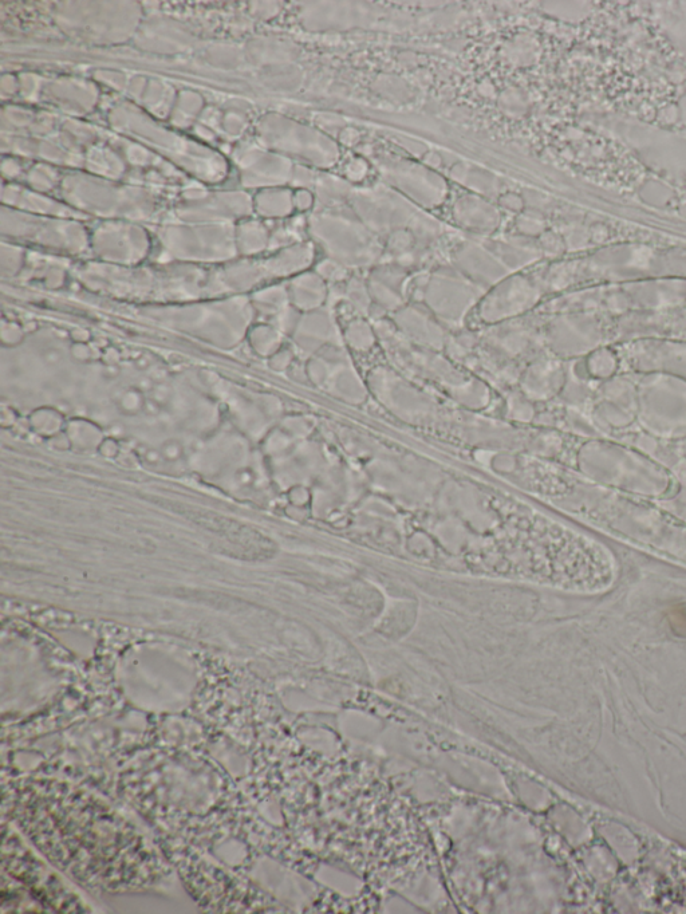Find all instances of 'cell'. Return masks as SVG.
Masks as SVG:
<instances>
[{
  "instance_id": "cell-23",
  "label": "cell",
  "mask_w": 686,
  "mask_h": 914,
  "mask_svg": "<svg viewBox=\"0 0 686 914\" xmlns=\"http://www.w3.org/2000/svg\"><path fill=\"white\" fill-rule=\"evenodd\" d=\"M315 188H317V196L321 203L333 208V210L335 207L341 206L342 203H349L354 189L348 180L339 179V177L331 175L317 177Z\"/></svg>"
},
{
  "instance_id": "cell-29",
  "label": "cell",
  "mask_w": 686,
  "mask_h": 914,
  "mask_svg": "<svg viewBox=\"0 0 686 914\" xmlns=\"http://www.w3.org/2000/svg\"><path fill=\"white\" fill-rule=\"evenodd\" d=\"M415 248L416 240L409 230L393 232L392 235H389L388 238H386V250H388L394 258H398V256L406 254V252L413 251Z\"/></svg>"
},
{
  "instance_id": "cell-19",
  "label": "cell",
  "mask_w": 686,
  "mask_h": 914,
  "mask_svg": "<svg viewBox=\"0 0 686 914\" xmlns=\"http://www.w3.org/2000/svg\"><path fill=\"white\" fill-rule=\"evenodd\" d=\"M326 385H330V389L335 395L345 397V399L361 400L365 396L364 382L360 380L356 370L349 365L348 360L333 364Z\"/></svg>"
},
{
  "instance_id": "cell-37",
  "label": "cell",
  "mask_w": 686,
  "mask_h": 914,
  "mask_svg": "<svg viewBox=\"0 0 686 914\" xmlns=\"http://www.w3.org/2000/svg\"><path fill=\"white\" fill-rule=\"evenodd\" d=\"M360 139V132H358L356 128H352V126H346V128L342 129L338 135L339 143L345 145V147L350 148L356 147V145L360 143Z\"/></svg>"
},
{
  "instance_id": "cell-35",
  "label": "cell",
  "mask_w": 686,
  "mask_h": 914,
  "mask_svg": "<svg viewBox=\"0 0 686 914\" xmlns=\"http://www.w3.org/2000/svg\"><path fill=\"white\" fill-rule=\"evenodd\" d=\"M499 206L504 210L515 212V214H522L526 204H524L523 196L518 195V193L507 192L500 195Z\"/></svg>"
},
{
  "instance_id": "cell-7",
  "label": "cell",
  "mask_w": 686,
  "mask_h": 914,
  "mask_svg": "<svg viewBox=\"0 0 686 914\" xmlns=\"http://www.w3.org/2000/svg\"><path fill=\"white\" fill-rule=\"evenodd\" d=\"M626 373L662 372L686 382V341L642 340L615 346Z\"/></svg>"
},
{
  "instance_id": "cell-20",
  "label": "cell",
  "mask_w": 686,
  "mask_h": 914,
  "mask_svg": "<svg viewBox=\"0 0 686 914\" xmlns=\"http://www.w3.org/2000/svg\"><path fill=\"white\" fill-rule=\"evenodd\" d=\"M329 298L326 282L318 274H306L294 283V301L303 310H317Z\"/></svg>"
},
{
  "instance_id": "cell-11",
  "label": "cell",
  "mask_w": 686,
  "mask_h": 914,
  "mask_svg": "<svg viewBox=\"0 0 686 914\" xmlns=\"http://www.w3.org/2000/svg\"><path fill=\"white\" fill-rule=\"evenodd\" d=\"M452 260L460 274L486 291L512 275L484 243H461L453 251Z\"/></svg>"
},
{
  "instance_id": "cell-14",
  "label": "cell",
  "mask_w": 686,
  "mask_h": 914,
  "mask_svg": "<svg viewBox=\"0 0 686 914\" xmlns=\"http://www.w3.org/2000/svg\"><path fill=\"white\" fill-rule=\"evenodd\" d=\"M452 212L457 226L473 234H494L502 224L499 208L475 193L460 196L453 204Z\"/></svg>"
},
{
  "instance_id": "cell-36",
  "label": "cell",
  "mask_w": 686,
  "mask_h": 914,
  "mask_svg": "<svg viewBox=\"0 0 686 914\" xmlns=\"http://www.w3.org/2000/svg\"><path fill=\"white\" fill-rule=\"evenodd\" d=\"M317 122L323 129V132H327V135L334 132H338L339 135V132L346 128L345 120H343L342 117L337 116V114H322Z\"/></svg>"
},
{
  "instance_id": "cell-2",
  "label": "cell",
  "mask_w": 686,
  "mask_h": 914,
  "mask_svg": "<svg viewBox=\"0 0 686 914\" xmlns=\"http://www.w3.org/2000/svg\"><path fill=\"white\" fill-rule=\"evenodd\" d=\"M417 291L421 294V302L437 321L449 328L460 326L472 307L486 295V290L451 267L436 270L423 285L417 287Z\"/></svg>"
},
{
  "instance_id": "cell-3",
  "label": "cell",
  "mask_w": 686,
  "mask_h": 914,
  "mask_svg": "<svg viewBox=\"0 0 686 914\" xmlns=\"http://www.w3.org/2000/svg\"><path fill=\"white\" fill-rule=\"evenodd\" d=\"M543 342L559 360H574L609 344L610 329L593 311H570L548 323Z\"/></svg>"
},
{
  "instance_id": "cell-33",
  "label": "cell",
  "mask_w": 686,
  "mask_h": 914,
  "mask_svg": "<svg viewBox=\"0 0 686 914\" xmlns=\"http://www.w3.org/2000/svg\"><path fill=\"white\" fill-rule=\"evenodd\" d=\"M369 172L368 161L362 159V157H357L353 159L346 167V177H348L349 183H356V181H362L365 179L366 175Z\"/></svg>"
},
{
  "instance_id": "cell-31",
  "label": "cell",
  "mask_w": 686,
  "mask_h": 914,
  "mask_svg": "<svg viewBox=\"0 0 686 914\" xmlns=\"http://www.w3.org/2000/svg\"><path fill=\"white\" fill-rule=\"evenodd\" d=\"M317 274L325 282L341 283L348 279L349 269H346L345 266L335 262L333 259H326L319 263Z\"/></svg>"
},
{
  "instance_id": "cell-10",
  "label": "cell",
  "mask_w": 686,
  "mask_h": 914,
  "mask_svg": "<svg viewBox=\"0 0 686 914\" xmlns=\"http://www.w3.org/2000/svg\"><path fill=\"white\" fill-rule=\"evenodd\" d=\"M686 333V319L672 317L664 313H629L622 315L615 328H610V342L642 340H678L677 336Z\"/></svg>"
},
{
  "instance_id": "cell-9",
  "label": "cell",
  "mask_w": 686,
  "mask_h": 914,
  "mask_svg": "<svg viewBox=\"0 0 686 914\" xmlns=\"http://www.w3.org/2000/svg\"><path fill=\"white\" fill-rule=\"evenodd\" d=\"M275 144L318 168L334 167L341 157L338 143L323 130L279 120L274 128Z\"/></svg>"
},
{
  "instance_id": "cell-13",
  "label": "cell",
  "mask_w": 686,
  "mask_h": 914,
  "mask_svg": "<svg viewBox=\"0 0 686 914\" xmlns=\"http://www.w3.org/2000/svg\"><path fill=\"white\" fill-rule=\"evenodd\" d=\"M567 368L557 357H538L531 362L520 380L523 392L530 399L547 400L562 392Z\"/></svg>"
},
{
  "instance_id": "cell-25",
  "label": "cell",
  "mask_w": 686,
  "mask_h": 914,
  "mask_svg": "<svg viewBox=\"0 0 686 914\" xmlns=\"http://www.w3.org/2000/svg\"><path fill=\"white\" fill-rule=\"evenodd\" d=\"M368 287L373 305L380 307V309L396 313L401 307L405 306V294L389 286L388 283L370 275Z\"/></svg>"
},
{
  "instance_id": "cell-15",
  "label": "cell",
  "mask_w": 686,
  "mask_h": 914,
  "mask_svg": "<svg viewBox=\"0 0 686 914\" xmlns=\"http://www.w3.org/2000/svg\"><path fill=\"white\" fill-rule=\"evenodd\" d=\"M538 340L534 330L527 326L500 325L499 328L487 333L486 346L488 357L502 364H510L516 358L524 357L530 353Z\"/></svg>"
},
{
  "instance_id": "cell-32",
  "label": "cell",
  "mask_w": 686,
  "mask_h": 914,
  "mask_svg": "<svg viewBox=\"0 0 686 914\" xmlns=\"http://www.w3.org/2000/svg\"><path fill=\"white\" fill-rule=\"evenodd\" d=\"M499 106L507 116H520L524 112V101L515 88L504 90L499 97Z\"/></svg>"
},
{
  "instance_id": "cell-17",
  "label": "cell",
  "mask_w": 686,
  "mask_h": 914,
  "mask_svg": "<svg viewBox=\"0 0 686 914\" xmlns=\"http://www.w3.org/2000/svg\"><path fill=\"white\" fill-rule=\"evenodd\" d=\"M484 244L498 256L500 262L510 270L511 274L538 262L540 256L543 255L539 244L523 235L503 236V238L490 240Z\"/></svg>"
},
{
  "instance_id": "cell-1",
  "label": "cell",
  "mask_w": 686,
  "mask_h": 914,
  "mask_svg": "<svg viewBox=\"0 0 686 914\" xmlns=\"http://www.w3.org/2000/svg\"><path fill=\"white\" fill-rule=\"evenodd\" d=\"M310 230L329 259L346 269H364L376 265L384 252L380 238L374 235L356 215L343 211H325L310 220Z\"/></svg>"
},
{
  "instance_id": "cell-22",
  "label": "cell",
  "mask_w": 686,
  "mask_h": 914,
  "mask_svg": "<svg viewBox=\"0 0 686 914\" xmlns=\"http://www.w3.org/2000/svg\"><path fill=\"white\" fill-rule=\"evenodd\" d=\"M587 376L593 381H606L617 376L621 370L620 357L615 349L602 346L589 354L585 360Z\"/></svg>"
},
{
  "instance_id": "cell-30",
  "label": "cell",
  "mask_w": 686,
  "mask_h": 914,
  "mask_svg": "<svg viewBox=\"0 0 686 914\" xmlns=\"http://www.w3.org/2000/svg\"><path fill=\"white\" fill-rule=\"evenodd\" d=\"M544 227L546 226H544L543 219L535 211H523L516 219V228H518L519 234L527 236V238L543 235Z\"/></svg>"
},
{
  "instance_id": "cell-38",
  "label": "cell",
  "mask_w": 686,
  "mask_h": 914,
  "mask_svg": "<svg viewBox=\"0 0 686 914\" xmlns=\"http://www.w3.org/2000/svg\"><path fill=\"white\" fill-rule=\"evenodd\" d=\"M294 204L299 210H310L314 204L313 195H311L309 191H306V189H303V191H299L297 195H295Z\"/></svg>"
},
{
  "instance_id": "cell-24",
  "label": "cell",
  "mask_w": 686,
  "mask_h": 914,
  "mask_svg": "<svg viewBox=\"0 0 686 914\" xmlns=\"http://www.w3.org/2000/svg\"><path fill=\"white\" fill-rule=\"evenodd\" d=\"M408 230L412 232L413 238L416 240L417 250H424L443 236L445 227L440 220L420 211L410 223Z\"/></svg>"
},
{
  "instance_id": "cell-4",
  "label": "cell",
  "mask_w": 686,
  "mask_h": 914,
  "mask_svg": "<svg viewBox=\"0 0 686 914\" xmlns=\"http://www.w3.org/2000/svg\"><path fill=\"white\" fill-rule=\"evenodd\" d=\"M373 163L385 185L401 193L415 206L433 210L448 198L447 180L424 164L384 155L374 156Z\"/></svg>"
},
{
  "instance_id": "cell-18",
  "label": "cell",
  "mask_w": 686,
  "mask_h": 914,
  "mask_svg": "<svg viewBox=\"0 0 686 914\" xmlns=\"http://www.w3.org/2000/svg\"><path fill=\"white\" fill-rule=\"evenodd\" d=\"M449 177L482 198H495V196L500 198L498 177L482 168H469L467 164L456 163L451 168Z\"/></svg>"
},
{
  "instance_id": "cell-26",
  "label": "cell",
  "mask_w": 686,
  "mask_h": 914,
  "mask_svg": "<svg viewBox=\"0 0 686 914\" xmlns=\"http://www.w3.org/2000/svg\"><path fill=\"white\" fill-rule=\"evenodd\" d=\"M343 337L346 344L357 352H368L376 344V330L362 318L350 322Z\"/></svg>"
},
{
  "instance_id": "cell-39",
  "label": "cell",
  "mask_w": 686,
  "mask_h": 914,
  "mask_svg": "<svg viewBox=\"0 0 686 914\" xmlns=\"http://www.w3.org/2000/svg\"><path fill=\"white\" fill-rule=\"evenodd\" d=\"M423 164L425 167L436 171V169H439L441 165H443V157H441V155H439L437 152L428 151L423 157Z\"/></svg>"
},
{
  "instance_id": "cell-8",
  "label": "cell",
  "mask_w": 686,
  "mask_h": 914,
  "mask_svg": "<svg viewBox=\"0 0 686 914\" xmlns=\"http://www.w3.org/2000/svg\"><path fill=\"white\" fill-rule=\"evenodd\" d=\"M542 285L524 275H510L484 295L479 306L482 321L494 325L526 313L542 297Z\"/></svg>"
},
{
  "instance_id": "cell-28",
  "label": "cell",
  "mask_w": 686,
  "mask_h": 914,
  "mask_svg": "<svg viewBox=\"0 0 686 914\" xmlns=\"http://www.w3.org/2000/svg\"><path fill=\"white\" fill-rule=\"evenodd\" d=\"M345 297L349 305L356 309L360 314H370L373 307L372 297H370L368 283L360 278H352L346 285Z\"/></svg>"
},
{
  "instance_id": "cell-21",
  "label": "cell",
  "mask_w": 686,
  "mask_h": 914,
  "mask_svg": "<svg viewBox=\"0 0 686 914\" xmlns=\"http://www.w3.org/2000/svg\"><path fill=\"white\" fill-rule=\"evenodd\" d=\"M303 325H305L307 332V348L313 350L322 349L331 340L334 341V344H337V341H335V334H337L335 329H337V326H335L334 319L331 318L327 311H314L306 318Z\"/></svg>"
},
{
  "instance_id": "cell-16",
  "label": "cell",
  "mask_w": 686,
  "mask_h": 914,
  "mask_svg": "<svg viewBox=\"0 0 686 914\" xmlns=\"http://www.w3.org/2000/svg\"><path fill=\"white\" fill-rule=\"evenodd\" d=\"M307 9V25L313 30H348L368 25L370 10L358 3H313Z\"/></svg>"
},
{
  "instance_id": "cell-12",
  "label": "cell",
  "mask_w": 686,
  "mask_h": 914,
  "mask_svg": "<svg viewBox=\"0 0 686 914\" xmlns=\"http://www.w3.org/2000/svg\"><path fill=\"white\" fill-rule=\"evenodd\" d=\"M393 321L405 337L423 348L440 350L449 340L444 326L419 303L401 307L394 313Z\"/></svg>"
},
{
  "instance_id": "cell-27",
  "label": "cell",
  "mask_w": 686,
  "mask_h": 914,
  "mask_svg": "<svg viewBox=\"0 0 686 914\" xmlns=\"http://www.w3.org/2000/svg\"><path fill=\"white\" fill-rule=\"evenodd\" d=\"M373 90L390 101L404 102L412 97V90L404 80L396 76H388V74H382L374 81Z\"/></svg>"
},
{
  "instance_id": "cell-5",
  "label": "cell",
  "mask_w": 686,
  "mask_h": 914,
  "mask_svg": "<svg viewBox=\"0 0 686 914\" xmlns=\"http://www.w3.org/2000/svg\"><path fill=\"white\" fill-rule=\"evenodd\" d=\"M350 210L374 235L388 238L393 232L408 230L420 210L388 185L354 188Z\"/></svg>"
},
{
  "instance_id": "cell-34",
  "label": "cell",
  "mask_w": 686,
  "mask_h": 914,
  "mask_svg": "<svg viewBox=\"0 0 686 914\" xmlns=\"http://www.w3.org/2000/svg\"><path fill=\"white\" fill-rule=\"evenodd\" d=\"M539 247L542 254L544 252L547 255H558L562 251L563 243L561 238H558L553 232H544L543 235H540Z\"/></svg>"
},
{
  "instance_id": "cell-6",
  "label": "cell",
  "mask_w": 686,
  "mask_h": 914,
  "mask_svg": "<svg viewBox=\"0 0 686 914\" xmlns=\"http://www.w3.org/2000/svg\"><path fill=\"white\" fill-rule=\"evenodd\" d=\"M638 380V411L653 428L686 423V382L662 372L633 373Z\"/></svg>"
}]
</instances>
